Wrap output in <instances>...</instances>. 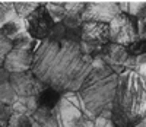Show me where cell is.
I'll use <instances>...</instances> for the list:
<instances>
[{"instance_id":"obj_1","label":"cell","mask_w":146,"mask_h":127,"mask_svg":"<svg viewBox=\"0 0 146 127\" xmlns=\"http://www.w3.org/2000/svg\"><path fill=\"white\" fill-rule=\"evenodd\" d=\"M91 63L92 57L82 51L78 41L50 37L35 48L31 72L54 92H78Z\"/></svg>"},{"instance_id":"obj_2","label":"cell","mask_w":146,"mask_h":127,"mask_svg":"<svg viewBox=\"0 0 146 127\" xmlns=\"http://www.w3.org/2000/svg\"><path fill=\"white\" fill-rule=\"evenodd\" d=\"M117 82L118 74L110 69L100 57H94L91 70L78 91L85 111L94 117L111 118Z\"/></svg>"},{"instance_id":"obj_3","label":"cell","mask_w":146,"mask_h":127,"mask_svg":"<svg viewBox=\"0 0 146 127\" xmlns=\"http://www.w3.org/2000/svg\"><path fill=\"white\" fill-rule=\"evenodd\" d=\"M146 116V80L133 70L118 74L111 108L114 127H133Z\"/></svg>"},{"instance_id":"obj_4","label":"cell","mask_w":146,"mask_h":127,"mask_svg":"<svg viewBox=\"0 0 146 127\" xmlns=\"http://www.w3.org/2000/svg\"><path fill=\"white\" fill-rule=\"evenodd\" d=\"M53 112L58 127H94L95 117L85 111L78 92L62 94Z\"/></svg>"},{"instance_id":"obj_5","label":"cell","mask_w":146,"mask_h":127,"mask_svg":"<svg viewBox=\"0 0 146 127\" xmlns=\"http://www.w3.org/2000/svg\"><path fill=\"white\" fill-rule=\"evenodd\" d=\"M110 43L127 47L139 40L137 34V19L130 16L129 13H118L108 23Z\"/></svg>"},{"instance_id":"obj_6","label":"cell","mask_w":146,"mask_h":127,"mask_svg":"<svg viewBox=\"0 0 146 127\" xmlns=\"http://www.w3.org/2000/svg\"><path fill=\"white\" fill-rule=\"evenodd\" d=\"M23 25H25V32L31 38L41 41L51 35L56 23L45 10L44 3H38L32 13L23 19Z\"/></svg>"},{"instance_id":"obj_7","label":"cell","mask_w":146,"mask_h":127,"mask_svg":"<svg viewBox=\"0 0 146 127\" xmlns=\"http://www.w3.org/2000/svg\"><path fill=\"white\" fill-rule=\"evenodd\" d=\"M9 83L16 96H40L47 86L29 70L9 73Z\"/></svg>"},{"instance_id":"obj_8","label":"cell","mask_w":146,"mask_h":127,"mask_svg":"<svg viewBox=\"0 0 146 127\" xmlns=\"http://www.w3.org/2000/svg\"><path fill=\"white\" fill-rule=\"evenodd\" d=\"M118 13H121L118 2H86L80 13L82 22H101L110 23Z\"/></svg>"},{"instance_id":"obj_9","label":"cell","mask_w":146,"mask_h":127,"mask_svg":"<svg viewBox=\"0 0 146 127\" xmlns=\"http://www.w3.org/2000/svg\"><path fill=\"white\" fill-rule=\"evenodd\" d=\"M34 59V50L32 48H15L7 53L5 61H3V69L7 73H18V72H25L31 69Z\"/></svg>"},{"instance_id":"obj_10","label":"cell","mask_w":146,"mask_h":127,"mask_svg":"<svg viewBox=\"0 0 146 127\" xmlns=\"http://www.w3.org/2000/svg\"><path fill=\"white\" fill-rule=\"evenodd\" d=\"M98 57L111 70H114L117 74H120L121 72H124V64H126L129 54H127L126 47L114 44V43H108L101 48Z\"/></svg>"},{"instance_id":"obj_11","label":"cell","mask_w":146,"mask_h":127,"mask_svg":"<svg viewBox=\"0 0 146 127\" xmlns=\"http://www.w3.org/2000/svg\"><path fill=\"white\" fill-rule=\"evenodd\" d=\"M12 112L23 114V116L31 117L35 110L40 107V98L38 96H16L10 105Z\"/></svg>"},{"instance_id":"obj_12","label":"cell","mask_w":146,"mask_h":127,"mask_svg":"<svg viewBox=\"0 0 146 127\" xmlns=\"http://www.w3.org/2000/svg\"><path fill=\"white\" fill-rule=\"evenodd\" d=\"M29 118L32 127H58L53 110L48 107H38Z\"/></svg>"},{"instance_id":"obj_13","label":"cell","mask_w":146,"mask_h":127,"mask_svg":"<svg viewBox=\"0 0 146 127\" xmlns=\"http://www.w3.org/2000/svg\"><path fill=\"white\" fill-rule=\"evenodd\" d=\"M22 32H25V25H23V19H21L19 16H12L9 21H6L2 28H0V34H3L9 40H15L18 35H21Z\"/></svg>"},{"instance_id":"obj_14","label":"cell","mask_w":146,"mask_h":127,"mask_svg":"<svg viewBox=\"0 0 146 127\" xmlns=\"http://www.w3.org/2000/svg\"><path fill=\"white\" fill-rule=\"evenodd\" d=\"M44 6H45V10L48 12V15H50V18L54 21V23H60L66 16L64 2H45Z\"/></svg>"},{"instance_id":"obj_15","label":"cell","mask_w":146,"mask_h":127,"mask_svg":"<svg viewBox=\"0 0 146 127\" xmlns=\"http://www.w3.org/2000/svg\"><path fill=\"white\" fill-rule=\"evenodd\" d=\"M40 2H32V0H21V2H13V10H15V15L19 16L21 19H25L27 16H29L34 9L38 6Z\"/></svg>"},{"instance_id":"obj_16","label":"cell","mask_w":146,"mask_h":127,"mask_svg":"<svg viewBox=\"0 0 146 127\" xmlns=\"http://www.w3.org/2000/svg\"><path fill=\"white\" fill-rule=\"evenodd\" d=\"M133 18H143L145 16V0H133V2H127V12Z\"/></svg>"},{"instance_id":"obj_17","label":"cell","mask_w":146,"mask_h":127,"mask_svg":"<svg viewBox=\"0 0 146 127\" xmlns=\"http://www.w3.org/2000/svg\"><path fill=\"white\" fill-rule=\"evenodd\" d=\"M6 127H32L31 126V118L23 114L12 112V116L9 118V123Z\"/></svg>"},{"instance_id":"obj_18","label":"cell","mask_w":146,"mask_h":127,"mask_svg":"<svg viewBox=\"0 0 146 127\" xmlns=\"http://www.w3.org/2000/svg\"><path fill=\"white\" fill-rule=\"evenodd\" d=\"M12 16H15L13 2H0V28L2 25L9 21Z\"/></svg>"},{"instance_id":"obj_19","label":"cell","mask_w":146,"mask_h":127,"mask_svg":"<svg viewBox=\"0 0 146 127\" xmlns=\"http://www.w3.org/2000/svg\"><path fill=\"white\" fill-rule=\"evenodd\" d=\"M66 29H79L82 25V19L80 15H73V13H66V16L63 18V21L60 22Z\"/></svg>"},{"instance_id":"obj_20","label":"cell","mask_w":146,"mask_h":127,"mask_svg":"<svg viewBox=\"0 0 146 127\" xmlns=\"http://www.w3.org/2000/svg\"><path fill=\"white\" fill-rule=\"evenodd\" d=\"M10 50H12V41L9 38H6L3 34H0V67L3 66V61Z\"/></svg>"},{"instance_id":"obj_21","label":"cell","mask_w":146,"mask_h":127,"mask_svg":"<svg viewBox=\"0 0 146 127\" xmlns=\"http://www.w3.org/2000/svg\"><path fill=\"white\" fill-rule=\"evenodd\" d=\"M86 2H64L66 13H73V15H80Z\"/></svg>"},{"instance_id":"obj_22","label":"cell","mask_w":146,"mask_h":127,"mask_svg":"<svg viewBox=\"0 0 146 127\" xmlns=\"http://www.w3.org/2000/svg\"><path fill=\"white\" fill-rule=\"evenodd\" d=\"M10 116H12L10 107L0 102V127H6V126H7Z\"/></svg>"}]
</instances>
